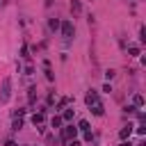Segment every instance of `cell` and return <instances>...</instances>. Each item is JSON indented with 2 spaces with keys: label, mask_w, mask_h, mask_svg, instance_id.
Returning <instances> with one entry per match:
<instances>
[{
  "label": "cell",
  "mask_w": 146,
  "mask_h": 146,
  "mask_svg": "<svg viewBox=\"0 0 146 146\" xmlns=\"http://www.w3.org/2000/svg\"><path fill=\"white\" fill-rule=\"evenodd\" d=\"M9 98H11V80L5 78L2 80V91H0V103H7Z\"/></svg>",
  "instance_id": "cell-1"
},
{
  "label": "cell",
  "mask_w": 146,
  "mask_h": 146,
  "mask_svg": "<svg viewBox=\"0 0 146 146\" xmlns=\"http://www.w3.org/2000/svg\"><path fill=\"white\" fill-rule=\"evenodd\" d=\"M59 30H62V36H64V39H71L73 32H75L73 21H62V23H59Z\"/></svg>",
  "instance_id": "cell-2"
},
{
  "label": "cell",
  "mask_w": 146,
  "mask_h": 146,
  "mask_svg": "<svg viewBox=\"0 0 146 146\" xmlns=\"http://www.w3.org/2000/svg\"><path fill=\"white\" fill-rule=\"evenodd\" d=\"M59 130H62V139H66V141H73L78 137V128L75 125H66V128H59Z\"/></svg>",
  "instance_id": "cell-3"
},
{
  "label": "cell",
  "mask_w": 146,
  "mask_h": 146,
  "mask_svg": "<svg viewBox=\"0 0 146 146\" xmlns=\"http://www.w3.org/2000/svg\"><path fill=\"white\" fill-rule=\"evenodd\" d=\"M84 103H87L89 107H91V105H96V103H100V100H98V94H96V91H89V94L84 96Z\"/></svg>",
  "instance_id": "cell-4"
},
{
  "label": "cell",
  "mask_w": 146,
  "mask_h": 146,
  "mask_svg": "<svg viewBox=\"0 0 146 146\" xmlns=\"http://www.w3.org/2000/svg\"><path fill=\"white\" fill-rule=\"evenodd\" d=\"M130 135H132V125L128 123L125 128H121V132H119V137H121V139L125 141V139H130Z\"/></svg>",
  "instance_id": "cell-5"
},
{
  "label": "cell",
  "mask_w": 146,
  "mask_h": 146,
  "mask_svg": "<svg viewBox=\"0 0 146 146\" xmlns=\"http://www.w3.org/2000/svg\"><path fill=\"white\" fill-rule=\"evenodd\" d=\"M43 71H46V78H48V82H52V80H55V73L50 71V62H48V59L43 62Z\"/></svg>",
  "instance_id": "cell-6"
},
{
  "label": "cell",
  "mask_w": 146,
  "mask_h": 146,
  "mask_svg": "<svg viewBox=\"0 0 146 146\" xmlns=\"http://www.w3.org/2000/svg\"><path fill=\"white\" fill-rule=\"evenodd\" d=\"M89 110H91L96 116H103V114H105V107H103V103H96V105H91Z\"/></svg>",
  "instance_id": "cell-7"
},
{
  "label": "cell",
  "mask_w": 146,
  "mask_h": 146,
  "mask_svg": "<svg viewBox=\"0 0 146 146\" xmlns=\"http://www.w3.org/2000/svg\"><path fill=\"white\" fill-rule=\"evenodd\" d=\"M43 119H46V116H43V112H34V114H32V123H34V125H41V123H43Z\"/></svg>",
  "instance_id": "cell-8"
},
{
  "label": "cell",
  "mask_w": 146,
  "mask_h": 146,
  "mask_svg": "<svg viewBox=\"0 0 146 146\" xmlns=\"http://www.w3.org/2000/svg\"><path fill=\"white\" fill-rule=\"evenodd\" d=\"M48 27H50L52 32H57V30H59V18H50V21H48Z\"/></svg>",
  "instance_id": "cell-9"
},
{
  "label": "cell",
  "mask_w": 146,
  "mask_h": 146,
  "mask_svg": "<svg viewBox=\"0 0 146 146\" xmlns=\"http://www.w3.org/2000/svg\"><path fill=\"white\" fill-rule=\"evenodd\" d=\"M27 100H30V103L36 100V87H30V89H27Z\"/></svg>",
  "instance_id": "cell-10"
},
{
  "label": "cell",
  "mask_w": 146,
  "mask_h": 146,
  "mask_svg": "<svg viewBox=\"0 0 146 146\" xmlns=\"http://www.w3.org/2000/svg\"><path fill=\"white\" fill-rule=\"evenodd\" d=\"M132 103H135V107H141V105H144V96H141V94H135Z\"/></svg>",
  "instance_id": "cell-11"
},
{
  "label": "cell",
  "mask_w": 146,
  "mask_h": 146,
  "mask_svg": "<svg viewBox=\"0 0 146 146\" xmlns=\"http://www.w3.org/2000/svg\"><path fill=\"white\" fill-rule=\"evenodd\" d=\"M71 9H73V14H80V9H82L80 0H73V2H71Z\"/></svg>",
  "instance_id": "cell-12"
},
{
  "label": "cell",
  "mask_w": 146,
  "mask_h": 146,
  "mask_svg": "<svg viewBox=\"0 0 146 146\" xmlns=\"http://www.w3.org/2000/svg\"><path fill=\"white\" fill-rule=\"evenodd\" d=\"M50 125L57 130V128H62V116H52V121H50Z\"/></svg>",
  "instance_id": "cell-13"
},
{
  "label": "cell",
  "mask_w": 146,
  "mask_h": 146,
  "mask_svg": "<svg viewBox=\"0 0 146 146\" xmlns=\"http://www.w3.org/2000/svg\"><path fill=\"white\" fill-rule=\"evenodd\" d=\"M78 130H82V132H87V130H89V121H84V119H82V121L78 123Z\"/></svg>",
  "instance_id": "cell-14"
},
{
  "label": "cell",
  "mask_w": 146,
  "mask_h": 146,
  "mask_svg": "<svg viewBox=\"0 0 146 146\" xmlns=\"http://www.w3.org/2000/svg\"><path fill=\"white\" fill-rule=\"evenodd\" d=\"M128 52H130V57H137V55H139V46H130Z\"/></svg>",
  "instance_id": "cell-15"
},
{
  "label": "cell",
  "mask_w": 146,
  "mask_h": 146,
  "mask_svg": "<svg viewBox=\"0 0 146 146\" xmlns=\"http://www.w3.org/2000/svg\"><path fill=\"white\" fill-rule=\"evenodd\" d=\"M73 119V110H64V116H62V121H71Z\"/></svg>",
  "instance_id": "cell-16"
},
{
  "label": "cell",
  "mask_w": 146,
  "mask_h": 146,
  "mask_svg": "<svg viewBox=\"0 0 146 146\" xmlns=\"http://www.w3.org/2000/svg\"><path fill=\"white\" fill-rule=\"evenodd\" d=\"M11 128H14V130H21V128H23V121H21V119H14Z\"/></svg>",
  "instance_id": "cell-17"
},
{
  "label": "cell",
  "mask_w": 146,
  "mask_h": 146,
  "mask_svg": "<svg viewBox=\"0 0 146 146\" xmlns=\"http://www.w3.org/2000/svg\"><path fill=\"white\" fill-rule=\"evenodd\" d=\"M137 135H146V123H144V121L137 125Z\"/></svg>",
  "instance_id": "cell-18"
},
{
  "label": "cell",
  "mask_w": 146,
  "mask_h": 146,
  "mask_svg": "<svg viewBox=\"0 0 146 146\" xmlns=\"http://www.w3.org/2000/svg\"><path fill=\"white\" fill-rule=\"evenodd\" d=\"M139 39H141V43L146 41V27H139Z\"/></svg>",
  "instance_id": "cell-19"
},
{
  "label": "cell",
  "mask_w": 146,
  "mask_h": 146,
  "mask_svg": "<svg viewBox=\"0 0 146 146\" xmlns=\"http://www.w3.org/2000/svg\"><path fill=\"white\" fill-rule=\"evenodd\" d=\"M21 57H30V55H27V46H23V48H21Z\"/></svg>",
  "instance_id": "cell-20"
},
{
  "label": "cell",
  "mask_w": 146,
  "mask_h": 146,
  "mask_svg": "<svg viewBox=\"0 0 146 146\" xmlns=\"http://www.w3.org/2000/svg\"><path fill=\"white\" fill-rule=\"evenodd\" d=\"M5 146H16V141H11V139H7V141H5Z\"/></svg>",
  "instance_id": "cell-21"
},
{
  "label": "cell",
  "mask_w": 146,
  "mask_h": 146,
  "mask_svg": "<svg viewBox=\"0 0 146 146\" xmlns=\"http://www.w3.org/2000/svg\"><path fill=\"white\" fill-rule=\"evenodd\" d=\"M68 146H80V141H78V139H73V141H68Z\"/></svg>",
  "instance_id": "cell-22"
}]
</instances>
